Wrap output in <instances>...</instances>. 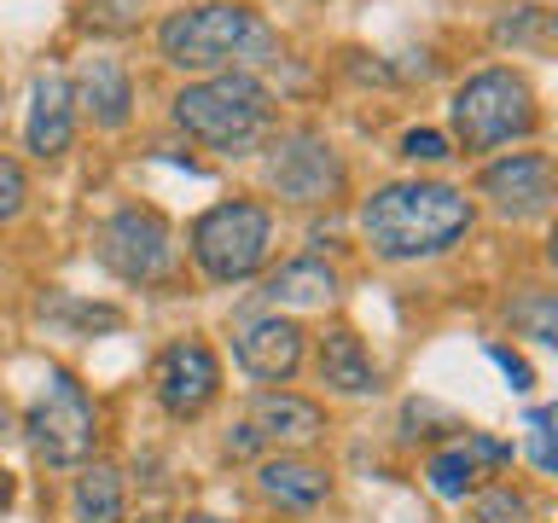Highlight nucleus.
<instances>
[{
    "instance_id": "nucleus-5",
    "label": "nucleus",
    "mask_w": 558,
    "mask_h": 523,
    "mask_svg": "<svg viewBox=\"0 0 558 523\" xmlns=\"http://www.w3.org/2000/svg\"><path fill=\"white\" fill-rule=\"evenodd\" d=\"M268 244H274V216L251 198L216 204L192 221V256H198V268L216 279V285L251 279L262 262H268Z\"/></svg>"
},
{
    "instance_id": "nucleus-20",
    "label": "nucleus",
    "mask_w": 558,
    "mask_h": 523,
    "mask_svg": "<svg viewBox=\"0 0 558 523\" xmlns=\"http://www.w3.org/2000/svg\"><path fill=\"white\" fill-rule=\"evenodd\" d=\"M506 320H512V331H523V338H535V343H558V296L553 291H523V296H512Z\"/></svg>"
},
{
    "instance_id": "nucleus-3",
    "label": "nucleus",
    "mask_w": 558,
    "mask_h": 523,
    "mask_svg": "<svg viewBox=\"0 0 558 523\" xmlns=\"http://www.w3.org/2000/svg\"><path fill=\"white\" fill-rule=\"evenodd\" d=\"M174 122L192 139H204L209 151L244 157L274 129V94L251 70H221V76H204V82L174 94Z\"/></svg>"
},
{
    "instance_id": "nucleus-8",
    "label": "nucleus",
    "mask_w": 558,
    "mask_h": 523,
    "mask_svg": "<svg viewBox=\"0 0 558 523\" xmlns=\"http://www.w3.org/2000/svg\"><path fill=\"white\" fill-rule=\"evenodd\" d=\"M268 186H274L286 204H303V209H308V204L343 198L349 174H343V157L331 151L326 134L291 129V134H279V146L268 151Z\"/></svg>"
},
{
    "instance_id": "nucleus-23",
    "label": "nucleus",
    "mask_w": 558,
    "mask_h": 523,
    "mask_svg": "<svg viewBox=\"0 0 558 523\" xmlns=\"http://www.w3.org/2000/svg\"><path fill=\"white\" fill-rule=\"evenodd\" d=\"M401 157H408V163H442V157H453V151L436 129H408L401 134Z\"/></svg>"
},
{
    "instance_id": "nucleus-11",
    "label": "nucleus",
    "mask_w": 558,
    "mask_h": 523,
    "mask_svg": "<svg viewBox=\"0 0 558 523\" xmlns=\"http://www.w3.org/2000/svg\"><path fill=\"white\" fill-rule=\"evenodd\" d=\"M233 361L262 384H286L303 366V326L291 314H256L233 331Z\"/></svg>"
},
{
    "instance_id": "nucleus-9",
    "label": "nucleus",
    "mask_w": 558,
    "mask_h": 523,
    "mask_svg": "<svg viewBox=\"0 0 558 523\" xmlns=\"http://www.w3.org/2000/svg\"><path fill=\"white\" fill-rule=\"evenodd\" d=\"M157 401H163V413L174 418H198L209 401L221 396V361L216 349H209L204 338H174L163 355H157Z\"/></svg>"
},
{
    "instance_id": "nucleus-18",
    "label": "nucleus",
    "mask_w": 558,
    "mask_h": 523,
    "mask_svg": "<svg viewBox=\"0 0 558 523\" xmlns=\"http://www.w3.org/2000/svg\"><path fill=\"white\" fill-rule=\"evenodd\" d=\"M70 512H76V523H122V518H129L122 471H111V465H87L82 477H76V495H70Z\"/></svg>"
},
{
    "instance_id": "nucleus-17",
    "label": "nucleus",
    "mask_w": 558,
    "mask_h": 523,
    "mask_svg": "<svg viewBox=\"0 0 558 523\" xmlns=\"http://www.w3.org/2000/svg\"><path fill=\"white\" fill-rule=\"evenodd\" d=\"M262 303H268L274 314L279 308H326L338 303V268L320 256H296L286 262V268H274L268 279H262Z\"/></svg>"
},
{
    "instance_id": "nucleus-15",
    "label": "nucleus",
    "mask_w": 558,
    "mask_h": 523,
    "mask_svg": "<svg viewBox=\"0 0 558 523\" xmlns=\"http://www.w3.org/2000/svg\"><path fill=\"white\" fill-rule=\"evenodd\" d=\"M314 366H320V384H326V390H338V396H378L384 390V373H378L373 349H366L349 326L326 331Z\"/></svg>"
},
{
    "instance_id": "nucleus-28",
    "label": "nucleus",
    "mask_w": 558,
    "mask_h": 523,
    "mask_svg": "<svg viewBox=\"0 0 558 523\" xmlns=\"http://www.w3.org/2000/svg\"><path fill=\"white\" fill-rule=\"evenodd\" d=\"M186 523H227V518H209V512H198V518H186Z\"/></svg>"
},
{
    "instance_id": "nucleus-25",
    "label": "nucleus",
    "mask_w": 558,
    "mask_h": 523,
    "mask_svg": "<svg viewBox=\"0 0 558 523\" xmlns=\"http://www.w3.org/2000/svg\"><path fill=\"white\" fill-rule=\"evenodd\" d=\"M29 198V181H24V169L12 163V157H0V221H12L17 209H24Z\"/></svg>"
},
{
    "instance_id": "nucleus-4",
    "label": "nucleus",
    "mask_w": 558,
    "mask_h": 523,
    "mask_svg": "<svg viewBox=\"0 0 558 523\" xmlns=\"http://www.w3.org/2000/svg\"><path fill=\"white\" fill-rule=\"evenodd\" d=\"M535 94L530 82L518 76V70H477V76L460 82V94H453V134H460L465 151H495L506 139H523L535 134Z\"/></svg>"
},
{
    "instance_id": "nucleus-26",
    "label": "nucleus",
    "mask_w": 558,
    "mask_h": 523,
    "mask_svg": "<svg viewBox=\"0 0 558 523\" xmlns=\"http://www.w3.org/2000/svg\"><path fill=\"white\" fill-rule=\"evenodd\" d=\"M134 12L140 0H87V24L99 29H134Z\"/></svg>"
},
{
    "instance_id": "nucleus-29",
    "label": "nucleus",
    "mask_w": 558,
    "mask_h": 523,
    "mask_svg": "<svg viewBox=\"0 0 558 523\" xmlns=\"http://www.w3.org/2000/svg\"><path fill=\"white\" fill-rule=\"evenodd\" d=\"M140 523H169V518H140Z\"/></svg>"
},
{
    "instance_id": "nucleus-1",
    "label": "nucleus",
    "mask_w": 558,
    "mask_h": 523,
    "mask_svg": "<svg viewBox=\"0 0 558 523\" xmlns=\"http://www.w3.org/2000/svg\"><path fill=\"white\" fill-rule=\"evenodd\" d=\"M471 221H477L471 198L442 181H390L361 204V239L384 262L442 256L471 233Z\"/></svg>"
},
{
    "instance_id": "nucleus-14",
    "label": "nucleus",
    "mask_w": 558,
    "mask_h": 523,
    "mask_svg": "<svg viewBox=\"0 0 558 523\" xmlns=\"http://www.w3.org/2000/svg\"><path fill=\"white\" fill-rule=\"evenodd\" d=\"M256 488L286 512H314L331 495V471L320 460H303V453H274L256 465Z\"/></svg>"
},
{
    "instance_id": "nucleus-21",
    "label": "nucleus",
    "mask_w": 558,
    "mask_h": 523,
    "mask_svg": "<svg viewBox=\"0 0 558 523\" xmlns=\"http://www.w3.org/2000/svg\"><path fill=\"white\" fill-rule=\"evenodd\" d=\"M547 24H553V12H541V7H518L512 17H500L495 35L500 41H530V47H547Z\"/></svg>"
},
{
    "instance_id": "nucleus-7",
    "label": "nucleus",
    "mask_w": 558,
    "mask_h": 523,
    "mask_svg": "<svg viewBox=\"0 0 558 523\" xmlns=\"http://www.w3.org/2000/svg\"><path fill=\"white\" fill-rule=\"evenodd\" d=\"M99 262L129 285H163L174 262H181V244H174V227L151 204H129L99 227Z\"/></svg>"
},
{
    "instance_id": "nucleus-6",
    "label": "nucleus",
    "mask_w": 558,
    "mask_h": 523,
    "mask_svg": "<svg viewBox=\"0 0 558 523\" xmlns=\"http://www.w3.org/2000/svg\"><path fill=\"white\" fill-rule=\"evenodd\" d=\"M24 430H29L35 460H47V465H87V460H94V448H99V408H94V396L82 390L76 373L52 366L47 390L35 396Z\"/></svg>"
},
{
    "instance_id": "nucleus-27",
    "label": "nucleus",
    "mask_w": 558,
    "mask_h": 523,
    "mask_svg": "<svg viewBox=\"0 0 558 523\" xmlns=\"http://www.w3.org/2000/svg\"><path fill=\"white\" fill-rule=\"evenodd\" d=\"M488 361H495V366H500V373H506V378H512V390H530V384H535V378H530V361H523V355H512V349H500V343H488Z\"/></svg>"
},
{
    "instance_id": "nucleus-16",
    "label": "nucleus",
    "mask_w": 558,
    "mask_h": 523,
    "mask_svg": "<svg viewBox=\"0 0 558 523\" xmlns=\"http://www.w3.org/2000/svg\"><path fill=\"white\" fill-rule=\"evenodd\" d=\"M70 99H76L99 129H122V122L134 117V82L117 59H87L76 70V82H70Z\"/></svg>"
},
{
    "instance_id": "nucleus-19",
    "label": "nucleus",
    "mask_w": 558,
    "mask_h": 523,
    "mask_svg": "<svg viewBox=\"0 0 558 523\" xmlns=\"http://www.w3.org/2000/svg\"><path fill=\"white\" fill-rule=\"evenodd\" d=\"M477 477H483V465H477V453H471V442H453L442 453H430V465H425V483L442 500H465L471 488H477Z\"/></svg>"
},
{
    "instance_id": "nucleus-22",
    "label": "nucleus",
    "mask_w": 558,
    "mask_h": 523,
    "mask_svg": "<svg viewBox=\"0 0 558 523\" xmlns=\"http://www.w3.org/2000/svg\"><path fill=\"white\" fill-rule=\"evenodd\" d=\"M477 523H530V500L500 483V488H488V495L477 500Z\"/></svg>"
},
{
    "instance_id": "nucleus-10",
    "label": "nucleus",
    "mask_w": 558,
    "mask_h": 523,
    "mask_svg": "<svg viewBox=\"0 0 558 523\" xmlns=\"http://www.w3.org/2000/svg\"><path fill=\"white\" fill-rule=\"evenodd\" d=\"M483 198L500 221H535L553 209V163L541 151H512L483 169Z\"/></svg>"
},
{
    "instance_id": "nucleus-12",
    "label": "nucleus",
    "mask_w": 558,
    "mask_h": 523,
    "mask_svg": "<svg viewBox=\"0 0 558 523\" xmlns=\"http://www.w3.org/2000/svg\"><path fill=\"white\" fill-rule=\"evenodd\" d=\"M70 139H76V99H70V82L64 76H35L29 87V117H24V146L41 157H64Z\"/></svg>"
},
{
    "instance_id": "nucleus-2",
    "label": "nucleus",
    "mask_w": 558,
    "mask_h": 523,
    "mask_svg": "<svg viewBox=\"0 0 558 523\" xmlns=\"http://www.w3.org/2000/svg\"><path fill=\"white\" fill-rule=\"evenodd\" d=\"M169 64L181 70H244V64H274L279 59V35L268 29V17L239 0H204V7H181L163 17L157 29Z\"/></svg>"
},
{
    "instance_id": "nucleus-13",
    "label": "nucleus",
    "mask_w": 558,
    "mask_h": 523,
    "mask_svg": "<svg viewBox=\"0 0 558 523\" xmlns=\"http://www.w3.org/2000/svg\"><path fill=\"white\" fill-rule=\"evenodd\" d=\"M244 430H251L262 448H274V442H314V436L326 430V413L314 408L308 396L262 390V396L251 401V418H244Z\"/></svg>"
},
{
    "instance_id": "nucleus-30",
    "label": "nucleus",
    "mask_w": 558,
    "mask_h": 523,
    "mask_svg": "<svg viewBox=\"0 0 558 523\" xmlns=\"http://www.w3.org/2000/svg\"><path fill=\"white\" fill-rule=\"evenodd\" d=\"M0 430H7V408H0Z\"/></svg>"
},
{
    "instance_id": "nucleus-24",
    "label": "nucleus",
    "mask_w": 558,
    "mask_h": 523,
    "mask_svg": "<svg viewBox=\"0 0 558 523\" xmlns=\"http://www.w3.org/2000/svg\"><path fill=\"white\" fill-rule=\"evenodd\" d=\"M530 460L535 471H553V408H530Z\"/></svg>"
}]
</instances>
